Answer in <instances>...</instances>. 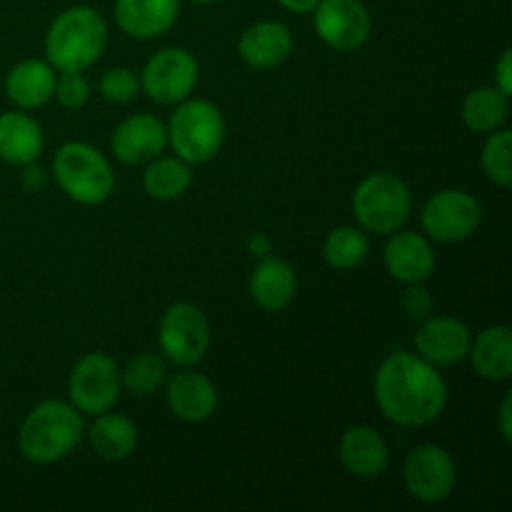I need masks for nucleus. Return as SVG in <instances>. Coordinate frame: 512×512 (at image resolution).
<instances>
[{
    "instance_id": "1",
    "label": "nucleus",
    "mask_w": 512,
    "mask_h": 512,
    "mask_svg": "<svg viewBox=\"0 0 512 512\" xmlns=\"http://www.w3.org/2000/svg\"><path fill=\"white\" fill-rule=\"evenodd\" d=\"M373 395L385 420L398 428H425L445 413L450 390L433 363L398 350L375 370Z\"/></svg>"
},
{
    "instance_id": "2",
    "label": "nucleus",
    "mask_w": 512,
    "mask_h": 512,
    "mask_svg": "<svg viewBox=\"0 0 512 512\" xmlns=\"http://www.w3.org/2000/svg\"><path fill=\"white\" fill-rule=\"evenodd\" d=\"M85 438L83 413L70 400H43L23 418L18 450L28 463L55 465Z\"/></svg>"
},
{
    "instance_id": "3",
    "label": "nucleus",
    "mask_w": 512,
    "mask_h": 512,
    "mask_svg": "<svg viewBox=\"0 0 512 512\" xmlns=\"http://www.w3.org/2000/svg\"><path fill=\"white\" fill-rule=\"evenodd\" d=\"M110 28L103 13L90 5H73L58 13L45 33V60L58 73L88 70L103 58Z\"/></svg>"
},
{
    "instance_id": "4",
    "label": "nucleus",
    "mask_w": 512,
    "mask_h": 512,
    "mask_svg": "<svg viewBox=\"0 0 512 512\" xmlns=\"http://www.w3.org/2000/svg\"><path fill=\"white\" fill-rule=\"evenodd\" d=\"M168 145L188 165H205L225 143L223 110L208 98H185L168 123Z\"/></svg>"
},
{
    "instance_id": "5",
    "label": "nucleus",
    "mask_w": 512,
    "mask_h": 512,
    "mask_svg": "<svg viewBox=\"0 0 512 512\" xmlns=\"http://www.w3.org/2000/svg\"><path fill=\"white\" fill-rule=\"evenodd\" d=\"M58 188L78 205H100L113 195L115 173L105 153L83 140L63 143L53 155Z\"/></svg>"
},
{
    "instance_id": "6",
    "label": "nucleus",
    "mask_w": 512,
    "mask_h": 512,
    "mask_svg": "<svg viewBox=\"0 0 512 512\" xmlns=\"http://www.w3.org/2000/svg\"><path fill=\"white\" fill-rule=\"evenodd\" d=\"M350 205L365 233L390 235L408 223L413 213V193L400 175L378 170L360 180Z\"/></svg>"
},
{
    "instance_id": "7",
    "label": "nucleus",
    "mask_w": 512,
    "mask_h": 512,
    "mask_svg": "<svg viewBox=\"0 0 512 512\" xmlns=\"http://www.w3.org/2000/svg\"><path fill=\"white\" fill-rule=\"evenodd\" d=\"M210 320L200 305L178 300L168 305L158 323V345L165 360L180 368H195L210 350Z\"/></svg>"
},
{
    "instance_id": "8",
    "label": "nucleus",
    "mask_w": 512,
    "mask_h": 512,
    "mask_svg": "<svg viewBox=\"0 0 512 512\" xmlns=\"http://www.w3.org/2000/svg\"><path fill=\"white\" fill-rule=\"evenodd\" d=\"M483 223V205L460 188H443L425 200L420 210L423 233L433 243H463L473 238Z\"/></svg>"
},
{
    "instance_id": "9",
    "label": "nucleus",
    "mask_w": 512,
    "mask_h": 512,
    "mask_svg": "<svg viewBox=\"0 0 512 512\" xmlns=\"http://www.w3.org/2000/svg\"><path fill=\"white\" fill-rule=\"evenodd\" d=\"M123 383H120V368L108 353L83 355L73 365L68 375V400L83 415H100L118 405Z\"/></svg>"
},
{
    "instance_id": "10",
    "label": "nucleus",
    "mask_w": 512,
    "mask_h": 512,
    "mask_svg": "<svg viewBox=\"0 0 512 512\" xmlns=\"http://www.w3.org/2000/svg\"><path fill=\"white\" fill-rule=\"evenodd\" d=\"M138 75L140 93L158 105H178L180 100L193 95L200 78V65L190 50L173 45L150 55Z\"/></svg>"
},
{
    "instance_id": "11",
    "label": "nucleus",
    "mask_w": 512,
    "mask_h": 512,
    "mask_svg": "<svg viewBox=\"0 0 512 512\" xmlns=\"http://www.w3.org/2000/svg\"><path fill=\"white\" fill-rule=\"evenodd\" d=\"M403 485L418 503H445L458 485V465L440 445H415L403 460Z\"/></svg>"
},
{
    "instance_id": "12",
    "label": "nucleus",
    "mask_w": 512,
    "mask_h": 512,
    "mask_svg": "<svg viewBox=\"0 0 512 512\" xmlns=\"http://www.w3.org/2000/svg\"><path fill=\"white\" fill-rule=\"evenodd\" d=\"M313 28L328 48L355 53L373 33V18L363 0H320L313 10Z\"/></svg>"
},
{
    "instance_id": "13",
    "label": "nucleus",
    "mask_w": 512,
    "mask_h": 512,
    "mask_svg": "<svg viewBox=\"0 0 512 512\" xmlns=\"http://www.w3.org/2000/svg\"><path fill=\"white\" fill-rule=\"evenodd\" d=\"M413 343L420 358L433 363L435 368H453L468 358L473 333L463 320L450 315H428L415 330Z\"/></svg>"
},
{
    "instance_id": "14",
    "label": "nucleus",
    "mask_w": 512,
    "mask_h": 512,
    "mask_svg": "<svg viewBox=\"0 0 512 512\" xmlns=\"http://www.w3.org/2000/svg\"><path fill=\"white\" fill-rule=\"evenodd\" d=\"M383 263L398 283L418 285L433 278L435 268H438V253L433 248V240L425 233L400 228L388 235V243L383 248Z\"/></svg>"
},
{
    "instance_id": "15",
    "label": "nucleus",
    "mask_w": 512,
    "mask_h": 512,
    "mask_svg": "<svg viewBox=\"0 0 512 512\" xmlns=\"http://www.w3.org/2000/svg\"><path fill=\"white\" fill-rule=\"evenodd\" d=\"M168 125L150 113H135L115 128L110 150L123 165H143L165 153Z\"/></svg>"
},
{
    "instance_id": "16",
    "label": "nucleus",
    "mask_w": 512,
    "mask_h": 512,
    "mask_svg": "<svg viewBox=\"0 0 512 512\" xmlns=\"http://www.w3.org/2000/svg\"><path fill=\"white\" fill-rule=\"evenodd\" d=\"M338 460L353 478L375 480L388 470V440L370 425H353L340 435Z\"/></svg>"
},
{
    "instance_id": "17",
    "label": "nucleus",
    "mask_w": 512,
    "mask_h": 512,
    "mask_svg": "<svg viewBox=\"0 0 512 512\" xmlns=\"http://www.w3.org/2000/svg\"><path fill=\"white\" fill-rule=\"evenodd\" d=\"M165 400L170 413L183 423H205L218 410V388L208 375L183 370L165 380Z\"/></svg>"
},
{
    "instance_id": "18",
    "label": "nucleus",
    "mask_w": 512,
    "mask_h": 512,
    "mask_svg": "<svg viewBox=\"0 0 512 512\" xmlns=\"http://www.w3.org/2000/svg\"><path fill=\"white\" fill-rule=\"evenodd\" d=\"M293 53V33L280 20H258L248 25L238 38V55L255 70L283 65Z\"/></svg>"
},
{
    "instance_id": "19",
    "label": "nucleus",
    "mask_w": 512,
    "mask_h": 512,
    "mask_svg": "<svg viewBox=\"0 0 512 512\" xmlns=\"http://www.w3.org/2000/svg\"><path fill=\"white\" fill-rule=\"evenodd\" d=\"M180 15V0H115V25L125 35L153 40L168 33Z\"/></svg>"
},
{
    "instance_id": "20",
    "label": "nucleus",
    "mask_w": 512,
    "mask_h": 512,
    "mask_svg": "<svg viewBox=\"0 0 512 512\" xmlns=\"http://www.w3.org/2000/svg\"><path fill=\"white\" fill-rule=\"evenodd\" d=\"M253 303L265 313H280L290 308L298 295V273L283 258H265L253 268L248 280Z\"/></svg>"
},
{
    "instance_id": "21",
    "label": "nucleus",
    "mask_w": 512,
    "mask_h": 512,
    "mask_svg": "<svg viewBox=\"0 0 512 512\" xmlns=\"http://www.w3.org/2000/svg\"><path fill=\"white\" fill-rule=\"evenodd\" d=\"M58 70L48 60L28 58L15 63L5 78V95L18 110L43 108L53 100Z\"/></svg>"
},
{
    "instance_id": "22",
    "label": "nucleus",
    "mask_w": 512,
    "mask_h": 512,
    "mask_svg": "<svg viewBox=\"0 0 512 512\" xmlns=\"http://www.w3.org/2000/svg\"><path fill=\"white\" fill-rule=\"evenodd\" d=\"M45 135L38 120L23 110L0 113V160L10 165H30L43 155Z\"/></svg>"
},
{
    "instance_id": "23",
    "label": "nucleus",
    "mask_w": 512,
    "mask_h": 512,
    "mask_svg": "<svg viewBox=\"0 0 512 512\" xmlns=\"http://www.w3.org/2000/svg\"><path fill=\"white\" fill-rule=\"evenodd\" d=\"M88 443L93 453L105 463H120V460L130 458L138 448V425L123 413H105L93 415L90 428H85Z\"/></svg>"
},
{
    "instance_id": "24",
    "label": "nucleus",
    "mask_w": 512,
    "mask_h": 512,
    "mask_svg": "<svg viewBox=\"0 0 512 512\" xmlns=\"http://www.w3.org/2000/svg\"><path fill=\"white\" fill-rule=\"evenodd\" d=\"M475 373L490 383H503L512 378V330L510 325H490L480 330L470 343L468 353Z\"/></svg>"
},
{
    "instance_id": "25",
    "label": "nucleus",
    "mask_w": 512,
    "mask_h": 512,
    "mask_svg": "<svg viewBox=\"0 0 512 512\" xmlns=\"http://www.w3.org/2000/svg\"><path fill=\"white\" fill-rule=\"evenodd\" d=\"M460 118H463L465 128L473 133H495L510 118V95L500 93L495 85H480L463 98Z\"/></svg>"
},
{
    "instance_id": "26",
    "label": "nucleus",
    "mask_w": 512,
    "mask_h": 512,
    "mask_svg": "<svg viewBox=\"0 0 512 512\" xmlns=\"http://www.w3.org/2000/svg\"><path fill=\"white\" fill-rule=\"evenodd\" d=\"M193 185V165L178 155H158L145 163L143 188L153 200H178Z\"/></svg>"
},
{
    "instance_id": "27",
    "label": "nucleus",
    "mask_w": 512,
    "mask_h": 512,
    "mask_svg": "<svg viewBox=\"0 0 512 512\" xmlns=\"http://www.w3.org/2000/svg\"><path fill=\"white\" fill-rule=\"evenodd\" d=\"M370 238L360 225H340L323 240V260L333 270H353L368 258Z\"/></svg>"
},
{
    "instance_id": "28",
    "label": "nucleus",
    "mask_w": 512,
    "mask_h": 512,
    "mask_svg": "<svg viewBox=\"0 0 512 512\" xmlns=\"http://www.w3.org/2000/svg\"><path fill=\"white\" fill-rule=\"evenodd\" d=\"M168 380V360L158 353H138L120 368V383L125 393L135 398H148L158 393Z\"/></svg>"
},
{
    "instance_id": "29",
    "label": "nucleus",
    "mask_w": 512,
    "mask_h": 512,
    "mask_svg": "<svg viewBox=\"0 0 512 512\" xmlns=\"http://www.w3.org/2000/svg\"><path fill=\"white\" fill-rule=\"evenodd\" d=\"M480 165L488 180L508 190L512 185V130L498 128L488 133L483 150H480Z\"/></svg>"
},
{
    "instance_id": "30",
    "label": "nucleus",
    "mask_w": 512,
    "mask_h": 512,
    "mask_svg": "<svg viewBox=\"0 0 512 512\" xmlns=\"http://www.w3.org/2000/svg\"><path fill=\"white\" fill-rule=\"evenodd\" d=\"M98 93L103 95V100H108V103H133L140 93V75L135 73L133 68H128V65H115V68H108L100 75Z\"/></svg>"
},
{
    "instance_id": "31",
    "label": "nucleus",
    "mask_w": 512,
    "mask_h": 512,
    "mask_svg": "<svg viewBox=\"0 0 512 512\" xmlns=\"http://www.w3.org/2000/svg\"><path fill=\"white\" fill-rule=\"evenodd\" d=\"M53 98L63 105L65 110H80L90 98V83L80 70H63L55 75V93Z\"/></svg>"
},
{
    "instance_id": "32",
    "label": "nucleus",
    "mask_w": 512,
    "mask_h": 512,
    "mask_svg": "<svg viewBox=\"0 0 512 512\" xmlns=\"http://www.w3.org/2000/svg\"><path fill=\"white\" fill-rule=\"evenodd\" d=\"M403 305L408 310L410 318H428L430 310H433V303H430V295L428 290L420 288L418 285H410L403 295Z\"/></svg>"
},
{
    "instance_id": "33",
    "label": "nucleus",
    "mask_w": 512,
    "mask_h": 512,
    "mask_svg": "<svg viewBox=\"0 0 512 512\" xmlns=\"http://www.w3.org/2000/svg\"><path fill=\"white\" fill-rule=\"evenodd\" d=\"M495 88L500 90V93L505 95H512V50L505 48L503 53H500L498 63H495Z\"/></svg>"
},
{
    "instance_id": "34",
    "label": "nucleus",
    "mask_w": 512,
    "mask_h": 512,
    "mask_svg": "<svg viewBox=\"0 0 512 512\" xmlns=\"http://www.w3.org/2000/svg\"><path fill=\"white\" fill-rule=\"evenodd\" d=\"M498 433L503 443L512 440V393H505L503 403L498 408Z\"/></svg>"
},
{
    "instance_id": "35",
    "label": "nucleus",
    "mask_w": 512,
    "mask_h": 512,
    "mask_svg": "<svg viewBox=\"0 0 512 512\" xmlns=\"http://www.w3.org/2000/svg\"><path fill=\"white\" fill-rule=\"evenodd\" d=\"M278 3L283 5L285 10H290V13L308 15V13H313L315 8H318L320 0H278Z\"/></svg>"
},
{
    "instance_id": "36",
    "label": "nucleus",
    "mask_w": 512,
    "mask_h": 512,
    "mask_svg": "<svg viewBox=\"0 0 512 512\" xmlns=\"http://www.w3.org/2000/svg\"><path fill=\"white\" fill-rule=\"evenodd\" d=\"M25 173H23V180H25V188H33V190H40L45 185V173L40 168H33V163L30 165H23Z\"/></svg>"
},
{
    "instance_id": "37",
    "label": "nucleus",
    "mask_w": 512,
    "mask_h": 512,
    "mask_svg": "<svg viewBox=\"0 0 512 512\" xmlns=\"http://www.w3.org/2000/svg\"><path fill=\"white\" fill-rule=\"evenodd\" d=\"M190 3H198V5H210V3H218V0H190Z\"/></svg>"
}]
</instances>
